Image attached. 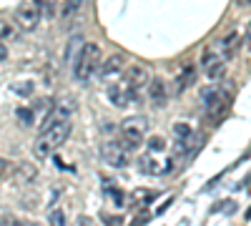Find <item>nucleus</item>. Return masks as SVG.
<instances>
[{
	"mask_svg": "<svg viewBox=\"0 0 251 226\" xmlns=\"http://www.w3.org/2000/svg\"><path fill=\"white\" fill-rule=\"evenodd\" d=\"M0 226H8V221H5V219H0Z\"/></svg>",
	"mask_w": 251,
	"mask_h": 226,
	"instance_id": "31",
	"label": "nucleus"
},
{
	"mask_svg": "<svg viewBox=\"0 0 251 226\" xmlns=\"http://www.w3.org/2000/svg\"><path fill=\"white\" fill-rule=\"evenodd\" d=\"M100 158L108 163L113 169H126L131 163V156H128V149L123 143H103L100 146Z\"/></svg>",
	"mask_w": 251,
	"mask_h": 226,
	"instance_id": "5",
	"label": "nucleus"
},
{
	"mask_svg": "<svg viewBox=\"0 0 251 226\" xmlns=\"http://www.w3.org/2000/svg\"><path fill=\"white\" fill-rule=\"evenodd\" d=\"M149 98H151L153 106H163L166 100H169V93H166V83H163L161 78H151V83H149Z\"/></svg>",
	"mask_w": 251,
	"mask_h": 226,
	"instance_id": "11",
	"label": "nucleus"
},
{
	"mask_svg": "<svg viewBox=\"0 0 251 226\" xmlns=\"http://www.w3.org/2000/svg\"><path fill=\"white\" fill-rule=\"evenodd\" d=\"M161 169H163V166L153 158V153H151V151H149V153H143V156L138 158V171H141V174H146V176H158V174H161Z\"/></svg>",
	"mask_w": 251,
	"mask_h": 226,
	"instance_id": "12",
	"label": "nucleus"
},
{
	"mask_svg": "<svg viewBox=\"0 0 251 226\" xmlns=\"http://www.w3.org/2000/svg\"><path fill=\"white\" fill-rule=\"evenodd\" d=\"M15 93H18V96H30V93H33V83H30V80L18 83V86H15Z\"/></svg>",
	"mask_w": 251,
	"mask_h": 226,
	"instance_id": "22",
	"label": "nucleus"
},
{
	"mask_svg": "<svg viewBox=\"0 0 251 226\" xmlns=\"http://www.w3.org/2000/svg\"><path fill=\"white\" fill-rule=\"evenodd\" d=\"M38 3H40V5H43V8L48 10L46 15H53V0H38Z\"/></svg>",
	"mask_w": 251,
	"mask_h": 226,
	"instance_id": "25",
	"label": "nucleus"
},
{
	"mask_svg": "<svg viewBox=\"0 0 251 226\" xmlns=\"http://www.w3.org/2000/svg\"><path fill=\"white\" fill-rule=\"evenodd\" d=\"M5 171H8V161H5V158H0V178L5 176Z\"/></svg>",
	"mask_w": 251,
	"mask_h": 226,
	"instance_id": "26",
	"label": "nucleus"
},
{
	"mask_svg": "<svg viewBox=\"0 0 251 226\" xmlns=\"http://www.w3.org/2000/svg\"><path fill=\"white\" fill-rule=\"evenodd\" d=\"M191 136H194V131H191V126H188L186 121L176 123V126H174V138H176V153L186 151V146H188V141H191Z\"/></svg>",
	"mask_w": 251,
	"mask_h": 226,
	"instance_id": "10",
	"label": "nucleus"
},
{
	"mask_svg": "<svg viewBox=\"0 0 251 226\" xmlns=\"http://www.w3.org/2000/svg\"><path fill=\"white\" fill-rule=\"evenodd\" d=\"M194 80H196V68H194V66H186V68L176 75V80H174V93H176V96L186 93L188 88H191Z\"/></svg>",
	"mask_w": 251,
	"mask_h": 226,
	"instance_id": "9",
	"label": "nucleus"
},
{
	"mask_svg": "<svg viewBox=\"0 0 251 226\" xmlns=\"http://www.w3.org/2000/svg\"><path fill=\"white\" fill-rule=\"evenodd\" d=\"M244 216H246V219H251V206H249V211H246V214H244Z\"/></svg>",
	"mask_w": 251,
	"mask_h": 226,
	"instance_id": "29",
	"label": "nucleus"
},
{
	"mask_svg": "<svg viewBox=\"0 0 251 226\" xmlns=\"http://www.w3.org/2000/svg\"><path fill=\"white\" fill-rule=\"evenodd\" d=\"M83 3H86V0H63V5H60V20H73L80 13Z\"/></svg>",
	"mask_w": 251,
	"mask_h": 226,
	"instance_id": "15",
	"label": "nucleus"
},
{
	"mask_svg": "<svg viewBox=\"0 0 251 226\" xmlns=\"http://www.w3.org/2000/svg\"><path fill=\"white\" fill-rule=\"evenodd\" d=\"M239 43H241V33H239V30H228V33L221 38V53H224L226 58H231V55L236 53Z\"/></svg>",
	"mask_w": 251,
	"mask_h": 226,
	"instance_id": "13",
	"label": "nucleus"
},
{
	"mask_svg": "<svg viewBox=\"0 0 251 226\" xmlns=\"http://www.w3.org/2000/svg\"><path fill=\"white\" fill-rule=\"evenodd\" d=\"M40 13H43V5L38 0H23L15 10V20L23 30H35L40 23Z\"/></svg>",
	"mask_w": 251,
	"mask_h": 226,
	"instance_id": "4",
	"label": "nucleus"
},
{
	"mask_svg": "<svg viewBox=\"0 0 251 226\" xmlns=\"http://www.w3.org/2000/svg\"><path fill=\"white\" fill-rule=\"evenodd\" d=\"M166 149V141L161 138V136H153V138H149V151L151 153H161Z\"/></svg>",
	"mask_w": 251,
	"mask_h": 226,
	"instance_id": "19",
	"label": "nucleus"
},
{
	"mask_svg": "<svg viewBox=\"0 0 251 226\" xmlns=\"http://www.w3.org/2000/svg\"><path fill=\"white\" fill-rule=\"evenodd\" d=\"M98 63H100V48L96 43H86L83 50L78 53L75 63H73V78L75 80H88L96 71H98Z\"/></svg>",
	"mask_w": 251,
	"mask_h": 226,
	"instance_id": "2",
	"label": "nucleus"
},
{
	"mask_svg": "<svg viewBox=\"0 0 251 226\" xmlns=\"http://www.w3.org/2000/svg\"><path fill=\"white\" fill-rule=\"evenodd\" d=\"M221 209L226 211V216H231V214L236 211V203H234V201H226V203H224V206H221Z\"/></svg>",
	"mask_w": 251,
	"mask_h": 226,
	"instance_id": "23",
	"label": "nucleus"
},
{
	"mask_svg": "<svg viewBox=\"0 0 251 226\" xmlns=\"http://www.w3.org/2000/svg\"><path fill=\"white\" fill-rule=\"evenodd\" d=\"M108 100H111L116 108H126L133 100V93L128 91V86H126V83L123 86H111L108 88Z\"/></svg>",
	"mask_w": 251,
	"mask_h": 226,
	"instance_id": "8",
	"label": "nucleus"
},
{
	"mask_svg": "<svg viewBox=\"0 0 251 226\" xmlns=\"http://www.w3.org/2000/svg\"><path fill=\"white\" fill-rule=\"evenodd\" d=\"M25 226H40V224H35V221H28V224H25Z\"/></svg>",
	"mask_w": 251,
	"mask_h": 226,
	"instance_id": "30",
	"label": "nucleus"
},
{
	"mask_svg": "<svg viewBox=\"0 0 251 226\" xmlns=\"http://www.w3.org/2000/svg\"><path fill=\"white\" fill-rule=\"evenodd\" d=\"M83 46H86V43H83V38H80V35H75V38L71 40V43H68V50H66V58H68V60H73V58H78V53L83 50Z\"/></svg>",
	"mask_w": 251,
	"mask_h": 226,
	"instance_id": "17",
	"label": "nucleus"
},
{
	"mask_svg": "<svg viewBox=\"0 0 251 226\" xmlns=\"http://www.w3.org/2000/svg\"><path fill=\"white\" fill-rule=\"evenodd\" d=\"M146 83H151V75H149V71L141 68V66L128 68V73H126V86H128V91L133 93V98H136V93H138Z\"/></svg>",
	"mask_w": 251,
	"mask_h": 226,
	"instance_id": "7",
	"label": "nucleus"
},
{
	"mask_svg": "<svg viewBox=\"0 0 251 226\" xmlns=\"http://www.w3.org/2000/svg\"><path fill=\"white\" fill-rule=\"evenodd\" d=\"M146 128H149V121L143 116H128L121 121V141L128 151H136L141 146V141L146 136Z\"/></svg>",
	"mask_w": 251,
	"mask_h": 226,
	"instance_id": "3",
	"label": "nucleus"
},
{
	"mask_svg": "<svg viewBox=\"0 0 251 226\" xmlns=\"http://www.w3.org/2000/svg\"><path fill=\"white\" fill-rule=\"evenodd\" d=\"M5 58H8V53H5V48H3V46H0V60H5Z\"/></svg>",
	"mask_w": 251,
	"mask_h": 226,
	"instance_id": "28",
	"label": "nucleus"
},
{
	"mask_svg": "<svg viewBox=\"0 0 251 226\" xmlns=\"http://www.w3.org/2000/svg\"><path fill=\"white\" fill-rule=\"evenodd\" d=\"M201 68L208 75V80H221L224 73H226V63H224L221 53H214V50H208V53L201 55Z\"/></svg>",
	"mask_w": 251,
	"mask_h": 226,
	"instance_id": "6",
	"label": "nucleus"
},
{
	"mask_svg": "<svg viewBox=\"0 0 251 226\" xmlns=\"http://www.w3.org/2000/svg\"><path fill=\"white\" fill-rule=\"evenodd\" d=\"M246 46L251 48V23H249V28H246Z\"/></svg>",
	"mask_w": 251,
	"mask_h": 226,
	"instance_id": "27",
	"label": "nucleus"
},
{
	"mask_svg": "<svg viewBox=\"0 0 251 226\" xmlns=\"http://www.w3.org/2000/svg\"><path fill=\"white\" fill-rule=\"evenodd\" d=\"M121 66H123V60H121V55H111L106 63L100 66V75L103 78H108V75H116V73H121Z\"/></svg>",
	"mask_w": 251,
	"mask_h": 226,
	"instance_id": "16",
	"label": "nucleus"
},
{
	"mask_svg": "<svg viewBox=\"0 0 251 226\" xmlns=\"http://www.w3.org/2000/svg\"><path fill=\"white\" fill-rule=\"evenodd\" d=\"M106 194H108V199L116 203V206H123V203H126V196H123V191H118V189H108Z\"/></svg>",
	"mask_w": 251,
	"mask_h": 226,
	"instance_id": "21",
	"label": "nucleus"
},
{
	"mask_svg": "<svg viewBox=\"0 0 251 226\" xmlns=\"http://www.w3.org/2000/svg\"><path fill=\"white\" fill-rule=\"evenodd\" d=\"M15 113H18V121H23L25 126H30V123L35 121V116H33V111H30V108H18Z\"/></svg>",
	"mask_w": 251,
	"mask_h": 226,
	"instance_id": "20",
	"label": "nucleus"
},
{
	"mask_svg": "<svg viewBox=\"0 0 251 226\" xmlns=\"http://www.w3.org/2000/svg\"><path fill=\"white\" fill-rule=\"evenodd\" d=\"M13 38H15V28L8 23V20H0V46L13 40Z\"/></svg>",
	"mask_w": 251,
	"mask_h": 226,
	"instance_id": "18",
	"label": "nucleus"
},
{
	"mask_svg": "<svg viewBox=\"0 0 251 226\" xmlns=\"http://www.w3.org/2000/svg\"><path fill=\"white\" fill-rule=\"evenodd\" d=\"M100 219L106 221V224H111V226H116V224H121V216H106V214H100Z\"/></svg>",
	"mask_w": 251,
	"mask_h": 226,
	"instance_id": "24",
	"label": "nucleus"
},
{
	"mask_svg": "<svg viewBox=\"0 0 251 226\" xmlns=\"http://www.w3.org/2000/svg\"><path fill=\"white\" fill-rule=\"evenodd\" d=\"M15 178L20 183H33L38 178V169L33 166V163H28V161H20L18 169H15Z\"/></svg>",
	"mask_w": 251,
	"mask_h": 226,
	"instance_id": "14",
	"label": "nucleus"
},
{
	"mask_svg": "<svg viewBox=\"0 0 251 226\" xmlns=\"http://www.w3.org/2000/svg\"><path fill=\"white\" fill-rule=\"evenodd\" d=\"M71 121H63V123H55L53 128H48V131H40V136H38V141H35V146H33V153L38 156V158H48L50 153H55L63 143L68 141V136H71Z\"/></svg>",
	"mask_w": 251,
	"mask_h": 226,
	"instance_id": "1",
	"label": "nucleus"
}]
</instances>
